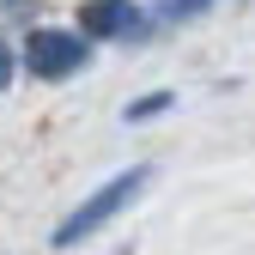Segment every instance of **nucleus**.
I'll use <instances>...</instances> for the list:
<instances>
[{"label": "nucleus", "instance_id": "4", "mask_svg": "<svg viewBox=\"0 0 255 255\" xmlns=\"http://www.w3.org/2000/svg\"><path fill=\"white\" fill-rule=\"evenodd\" d=\"M207 6H213V0H164V18H176V24H182V18H201Z\"/></svg>", "mask_w": 255, "mask_h": 255}, {"label": "nucleus", "instance_id": "5", "mask_svg": "<svg viewBox=\"0 0 255 255\" xmlns=\"http://www.w3.org/2000/svg\"><path fill=\"white\" fill-rule=\"evenodd\" d=\"M158 110H170V98H164V91H158V98H146V104H134V110H128V122H140V116H158Z\"/></svg>", "mask_w": 255, "mask_h": 255}, {"label": "nucleus", "instance_id": "6", "mask_svg": "<svg viewBox=\"0 0 255 255\" xmlns=\"http://www.w3.org/2000/svg\"><path fill=\"white\" fill-rule=\"evenodd\" d=\"M6 79H12V49L0 43V91H6Z\"/></svg>", "mask_w": 255, "mask_h": 255}, {"label": "nucleus", "instance_id": "2", "mask_svg": "<svg viewBox=\"0 0 255 255\" xmlns=\"http://www.w3.org/2000/svg\"><path fill=\"white\" fill-rule=\"evenodd\" d=\"M85 37H73V30H37V37L24 43V67L30 79H73L85 67Z\"/></svg>", "mask_w": 255, "mask_h": 255}, {"label": "nucleus", "instance_id": "1", "mask_svg": "<svg viewBox=\"0 0 255 255\" xmlns=\"http://www.w3.org/2000/svg\"><path fill=\"white\" fill-rule=\"evenodd\" d=\"M140 188H146V170H140V164H134V170H122V176H110L91 201H79V207L55 225V237H49V243H55V249H79L91 231H104L122 207H134V195H140Z\"/></svg>", "mask_w": 255, "mask_h": 255}, {"label": "nucleus", "instance_id": "3", "mask_svg": "<svg viewBox=\"0 0 255 255\" xmlns=\"http://www.w3.org/2000/svg\"><path fill=\"white\" fill-rule=\"evenodd\" d=\"M146 18L134 0H85L79 6V37H140Z\"/></svg>", "mask_w": 255, "mask_h": 255}]
</instances>
